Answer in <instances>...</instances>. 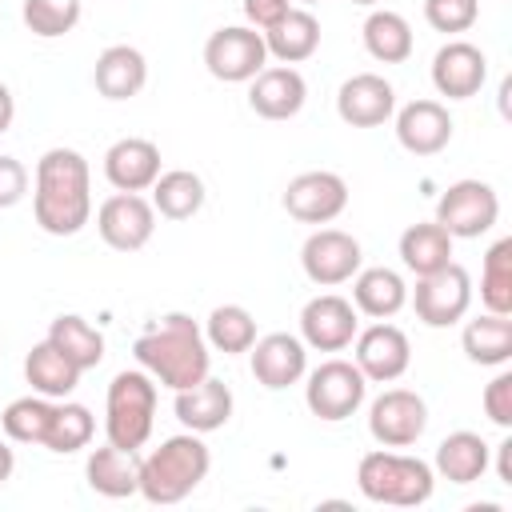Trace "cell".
<instances>
[{"label": "cell", "mask_w": 512, "mask_h": 512, "mask_svg": "<svg viewBox=\"0 0 512 512\" xmlns=\"http://www.w3.org/2000/svg\"><path fill=\"white\" fill-rule=\"evenodd\" d=\"M32 216L48 236H76L92 220V172L76 148H48L36 160Z\"/></svg>", "instance_id": "obj_1"}, {"label": "cell", "mask_w": 512, "mask_h": 512, "mask_svg": "<svg viewBox=\"0 0 512 512\" xmlns=\"http://www.w3.org/2000/svg\"><path fill=\"white\" fill-rule=\"evenodd\" d=\"M132 356L156 384H164L172 392L200 384L212 368V348L204 340V328L184 312H168V316L152 320L136 336Z\"/></svg>", "instance_id": "obj_2"}, {"label": "cell", "mask_w": 512, "mask_h": 512, "mask_svg": "<svg viewBox=\"0 0 512 512\" xmlns=\"http://www.w3.org/2000/svg\"><path fill=\"white\" fill-rule=\"evenodd\" d=\"M212 468V452L200 432L168 436L160 448L140 456V496L148 504H180L192 496Z\"/></svg>", "instance_id": "obj_3"}, {"label": "cell", "mask_w": 512, "mask_h": 512, "mask_svg": "<svg viewBox=\"0 0 512 512\" xmlns=\"http://www.w3.org/2000/svg\"><path fill=\"white\" fill-rule=\"evenodd\" d=\"M356 488L364 492V500L372 504H392V508H420L432 500L436 488V472L428 460L408 456V452H392V448H376L364 452L356 464Z\"/></svg>", "instance_id": "obj_4"}, {"label": "cell", "mask_w": 512, "mask_h": 512, "mask_svg": "<svg viewBox=\"0 0 512 512\" xmlns=\"http://www.w3.org/2000/svg\"><path fill=\"white\" fill-rule=\"evenodd\" d=\"M156 380L144 368H124L112 376L104 396V440L128 452H140L156 424Z\"/></svg>", "instance_id": "obj_5"}, {"label": "cell", "mask_w": 512, "mask_h": 512, "mask_svg": "<svg viewBox=\"0 0 512 512\" xmlns=\"http://www.w3.org/2000/svg\"><path fill=\"white\" fill-rule=\"evenodd\" d=\"M308 384H304V404L316 420H328V424H340L348 416H356V408L364 404L368 396V380L364 372L356 368V360H324L320 368L304 372Z\"/></svg>", "instance_id": "obj_6"}, {"label": "cell", "mask_w": 512, "mask_h": 512, "mask_svg": "<svg viewBox=\"0 0 512 512\" xmlns=\"http://www.w3.org/2000/svg\"><path fill=\"white\" fill-rule=\"evenodd\" d=\"M408 300H412L420 324H428V328H452L472 308V276H468L464 264L448 260L444 268H436L428 276H416V288L408 292Z\"/></svg>", "instance_id": "obj_7"}, {"label": "cell", "mask_w": 512, "mask_h": 512, "mask_svg": "<svg viewBox=\"0 0 512 512\" xmlns=\"http://www.w3.org/2000/svg\"><path fill=\"white\" fill-rule=\"evenodd\" d=\"M500 220V196L488 180H456L436 200V224L452 240H476Z\"/></svg>", "instance_id": "obj_8"}, {"label": "cell", "mask_w": 512, "mask_h": 512, "mask_svg": "<svg viewBox=\"0 0 512 512\" xmlns=\"http://www.w3.org/2000/svg\"><path fill=\"white\" fill-rule=\"evenodd\" d=\"M268 64L264 32L248 24H224L204 44V68L224 84H248Z\"/></svg>", "instance_id": "obj_9"}, {"label": "cell", "mask_w": 512, "mask_h": 512, "mask_svg": "<svg viewBox=\"0 0 512 512\" xmlns=\"http://www.w3.org/2000/svg\"><path fill=\"white\" fill-rule=\"evenodd\" d=\"M428 428V404L412 388H384L368 404V432L380 448H412Z\"/></svg>", "instance_id": "obj_10"}, {"label": "cell", "mask_w": 512, "mask_h": 512, "mask_svg": "<svg viewBox=\"0 0 512 512\" xmlns=\"http://www.w3.org/2000/svg\"><path fill=\"white\" fill-rule=\"evenodd\" d=\"M360 264H364L360 240L352 232H344V228H316L300 248V268L320 288L348 284L360 272Z\"/></svg>", "instance_id": "obj_11"}, {"label": "cell", "mask_w": 512, "mask_h": 512, "mask_svg": "<svg viewBox=\"0 0 512 512\" xmlns=\"http://www.w3.org/2000/svg\"><path fill=\"white\" fill-rule=\"evenodd\" d=\"M96 232L112 252H140L156 232V208L140 192H112L96 208Z\"/></svg>", "instance_id": "obj_12"}, {"label": "cell", "mask_w": 512, "mask_h": 512, "mask_svg": "<svg viewBox=\"0 0 512 512\" xmlns=\"http://www.w3.org/2000/svg\"><path fill=\"white\" fill-rule=\"evenodd\" d=\"M348 208V184L340 172L312 168L288 180L284 188V212L300 224H332Z\"/></svg>", "instance_id": "obj_13"}, {"label": "cell", "mask_w": 512, "mask_h": 512, "mask_svg": "<svg viewBox=\"0 0 512 512\" xmlns=\"http://www.w3.org/2000/svg\"><path fill=\"white\" fill-rule=\"evenodd\" d=\"M360 332V312L336 292H320L300 308V340L316 352H344Z\"/></svg>", "instance_id": "obj_14"}, {"label": "cell", "mask_w": 512, "mask_h": 512, "mask_svg": "<svg viewBox=\"0 0 512 512\" xmlns=\"http://www.w3.org/2000/svg\"><path fill=\"white\" fill-rule=\"evenodd\" d=\"M408 364H412V344L404 328L376 320L364 332H356V368L364 372L368 384H392L408 372Z\"/></svg>", "instance_id": "obj_15"}, {"label": "cell", "mask_w": 512, "mask_h": 512, "mask_svg": "<svg viewBox=\"0 0 512 512\" xmlns=\"http://www.w3.org/2000/svg\"><path fill=\"white\" fill-rule=\"evenodd\" d=\"M252 356V376L260 388L268 392H280V388H292L304 380L308 372V344L292 332H268V336H256V344L248 348Z\"/></svg>", "instance_id": "obj_16"}, {"label": "cell", "mask_w": 512, "mask_h": 512, "mask_svg": "<svg viewBox=\"0 0 512 512\" xmlns=\"http://www.w3.org/2000/svg\"><path fill=\"white\" fill-rule=\"evenodd\" d=\"M396 112V88L380 72H356L336 92V116L348 128H380Z\"/></svg>", "instance_id": "obj_17"}, {"label": "cell", "mask_w": 512, "mask_h": 512, "mask_svg": "<svg viewBox=\"0 0 512 512\" xmlns=\"http://www.w3.org/2000/svg\"><path fill=\"white\" fill-rule=\"evenodd\" d=\"M488 80V56L468 40H448L432 56V88L448 100H468Z\"/></svg>", "instance_id": "obj_18"}, {"label": "cell", "mask_w": 512, "mask_h": 512, "mask_svg": "<svg viewBox=\"0 0 512 512\" xmlns=\"http://www.w3.org/2000/svg\"><path fill=\"white\" fill-rule=\"evenodd\" d=\"M308 100V84L292 64H264L248 80V108L264 120H292Z\"/></svg>", "instance_id": "obj_19"}, {"label": "cell", "mask_w": 512, "mask_h": 512, "mask_svg": "<svg viewBox=\"0 0 512 512\" xmlns=\"http://www.w3.org/2000/svg\"><path fill=\"white\" fill-rule=\"evenodd\" d=\"M396 116V140L412 156H436L452 140V116L440 100H408Z\"/></svg>", "instance_id": "obj_20"}, {"label": "cell", "mask_w": 512, "mask_h": 512, "mask_svg": "<svg viewBox=\"0 0 512 512\" xmlns=\"http://www.w3.org/2000/svg\"><path fill=\"white\" fill-rule=\"evenodd\" d=\"M104 176L116 192H148L160 176V148L144 136H124L104 152Z\"/></svg>", "instance_id": "obj_21"}, {"label": "cell", "mask_w": 512, "mask_h": 512, "mask_svg": "<svg viewBox=\"0 0 512 512\" xmlns=\"http://www.w3.org/2000/svg\"><path fill=\"white\" fill-rule=\"evenodd\" d=\"M232 388L224 384V380H216V376H204L200 384H192V388H180L176 392V400H172V412H176V420L188 428V432H216V428H224L228 420H232Z\"/></svg>", "instance_id": "obj_22"}, {"label": "cell", "mask_w": 512, "mask_h": 512, "mask_svg": "<svg viewBox=\"0 0 512 512\" xmlns=\"http://www.w3.org/2000/svg\"><path fill=\"white\" fill-rule=\"evenodd\" d=\"M92 84L104 100H132L144 92L148 84V60L140 48L132 44H108L100 56H96V68H92Z\"/></svg>", "instance_id": "obj_23"}, {"label": "cell", "mask_w": 512, "mask_h": 512, "mask_svg": "<svg viewBox=\"0 0 512 512\" xmlns=\"http://www.w3.org/2000/svg\"><path fill=\"white\" fill-rule=\"evenodd\" d=\"M492 464V448L480 432H448L440 444H436V460H432V472L448 484H476Z\"/></svg>", "instance_id": "obj_24"}, {"label": "cell", "mask_w": 512, "mask_h": 512, "mask_svg": "<svg viewBox=\"0 0 512 512\" xmlns=\"http://www.w3.org/2000/svg\"><path fill=\"white\" fill-rule=\"evenodd\" d=\"M84 476L96 496H108V500L140 496V456L128 448H116V444L92 448L84 460Z\"/></svg>", "instance_id": "obj_25"}, {"label": "cell", "mask_w": 512, "mask_h": 512, "mask_svg": "<svg viewBox=\"0 0 512 512\" xmlns=\"http://www.w3.org/2000/svg\"><path fill=\"white\" fill-rule=\"evenodd\" d=\"M408 304V284L396 268H360L352 276V308L372 316V320H392Z\"/></svg>", "instance_id": "obj_26"}, {"label": "cell", "mask_w": 512, "mask_h": 512, "mask_svg": "<svg viewBox=\"0 0 512 512\" xmlns=\"http://www.w3.org/2000/svg\"><path fill=\"white\" fill-rule=\"evenodd\" d=\"M80 376H84V372H80L56 344H48V340L32 344V352L24 356V380L32 384V392H40V396H48V400H68V396L76 392Z\"/></svg>", "instance_id": "obj_27"}, {"label": "cell", "mask_w": 512, "mask_h": 512, "mask_svg": "<svg viewBox=\"0 0 512 512\" xmlns=\"http://www.w3.org/2000/svg\"><path fill=\"white\" fill-rule=\"evenodd\" d=\"M264 48L280 64H304L320 48V20L308 8H288V16L264 32Z\"/></svg>", "instance_id": "obj_28"}, {"label": "cell", "mask_w": 512, "mask_h": 512, "mask_svg": "<svg viewBox=\"0 0 512 512\" xmlns=\"http://www.w3.org/2000/svg\"><path fill=\"white\" fill-rule=\"evenodd\" d=\"M460 348L480 368H504L512 360V320L500 312H484L468 320L460 332Z\"/></svg>", "instance_id": "obj_29"}, {"label": "cell", "mask_w": 512, "mask_h": 512, "mask_svg": "<svg viewBox=\"0 0 512 512\" xmlns=\"http://www.w3.org/2000/svg\"><path fill=\"white\" fill-rule=\"evenodd\" d=\"M360 36H364L368 56L380 60V64H404L412 56V48H416L412 24L392 8H372L364 28H360Z\"/></svg>", "instance_id": "obj_30"}, {"label": "cell", "mask_w": 512, "mask_h": 512, "mask_svg": "<svg viewBox=\"0 0 512 512\" xmlns=\"http://www.w3.org/2000/svg\"><path fill=\"white\" fill-rule=\"evenodd\" d=\"M148 192H152L156 216H164V220H192L204 208V196H208L204 192V180L196 172H188V168L160 172Z\"/></svg>", "instance_id": "obj_31"}, {"label": "cell", "mask_w": 512, "mask_h": 512, "mask_svg": "<svg viewBox=\"0 0 512 512\" xmlns=\"http://www.w3.org/2000/svg\"><path fill=\"white\" fill-rule=\"evenodd\" d=\"M400 260L412 276H428L436 268H444L452 260V236L436 224V220H420L408 224L400 232Z\"/></svg>", "instance_id": "obj_32"}, {"label": "cell", "mask_w": 512, "mask_h": 512, "mask_svg": "<svg viewBox=\"0 0 512 512\" xmlns=\"http://www.w3.org/2000/svg\"><path fill=\"white\" fill-rule=\"evenodd\" d=\"M44 340L56 344L80 372H88V368H96V364L104 360V332H100L96 324H88L84 316H76V312L56 316V320L48 324V336H44Z\"/></svg>", "instance_id": "obj_33"}, {"label": "cell", "mask_w": 512, "mask_h": 512, "mask_svg": "<svg viewBox=\"0 0 512 512\" xmlns=\"http://www.w3.org/2000/svg\"><path fill=\"white\" fill-rule=\"evenodd\" d=\"M204 340H208L212 352L240 356L256 344V316L244 304H220L204 320Z\"/></svg>", "instance_id": "obj_34"}, {"label": "cell", "mask_w": 512, "mask_h": 512, "mask_svg": "<svg viewBox=\"0 0 512 512\" xmlns=\"http://www.w3.org/2000/svg\"><path fill=\"white\" fill-rule=\"evenodd\" d=\"M480 304L484 312L512 316V236H500L480 264Z\"/></svg>", "instance_id": "obj_35"}, {"label": "cell", "mask_w": 512, "mask_h": 512, "mask_svg": "<svg viewBox=\"0 0 512 512\" xmlns=\"http://www.w3.org/2000/svg\"><path fill=\"white\" fill-rule=\"evenodd\" d=\"M52 412H56V400L40 396V392H28L20 400H12L4 412H0V428L8 440L16 444H44L48 436V424H52Z\"/></svg>", "instance_id": "obj_36"}, {"label": "cell", "mask_w": 512, "mask_h": 512, "mask_svg": "<svg viewBox=\"0 0 512 512\" xmlns=\"http://www.w3.org/2000/svg\"><path fill=\"white\" fill-rule=\"evenodd\" d=\"M92 436H96V416L84 404L56 400V412H52V424H48V436H44L40 448H48L56 456H68V452L88 448Z\"/></svg>", "instance_id": "obj_37"}, {"label": "cell", "mask_w": 512, "mask_h": 512, "mask_svg": "<svg viewBox=\"0 0 512 512\" xmlns=\"http://www.w3.org/2000/svg\"><path fill=\"white\" fill-rule=\"evenodd\" d=\"M80 0H24L20 20L40 40H60L80 24Z\"/></svg>", "instance_id": "obj_38"}, {"label": "cell", "mask_w": 512, "mask_h": 512, "mask_svg": "<svg viewBox=\"0 0 512 512\" xmlns=\"http://www.w3.org/2000/svg\"><path fill=\"white\" fill-rule=\"evenodd\" d=\"M424 20L432 32L460 36L480 20V0H424Z\"/></svg>", "instance_id": "obj_39"}, {"label": "cell", "mask_w": 512, "mask_h": 512, "mask_svg": "<svg viewBox=\"0 0 512 512\" xmlns=\"http://www.w3.org/2000/svg\"><path fill=\"white\" fill-rule=\"evenodd\" d=\"M480 404H484V416L496 424V428H512V372L504 368V372H496L488 384H484V396H480Z\"/></svg>", "instance_id": "obj_40"}, {"label": "cell", "mask_w": 512, "mask_h": 512, "mask_svg": "<svg viewBox=\"0 0 512 512\" xmlns=\"http://www.w3.org/2000/svg\"><path fill=\"white\" fill-rule=\"evenodd\" d=\"M28 196V168L16 156H0V208H16Z\"/></svg>", "instance_id": "obj_41"}, {"label": "cell", "mask_w": 512, "mask_h": 512, "mask_svg": "<svg viewBox=\"0 0 512 512\" xmlns=\"http://www.w3.org/2000/svg\"><path fill=\"white\" fill-rule=\"evenodd\" d=\"M240 8H244V20H248V28H256V32H268L276 20H284V16H288L292 0H244Z\"/></svg>", "instance_id": "obj_42"}, {"label": "cell", "mask_w": 512, "mask_h": 512, "mask_svg": "<svg viewBox=\"0 0 512 512\" xmlns=\"http://www.w3.org/2000/svg\"><path fill=\"white\" fill-rule=\"evenodd\" d=\"M496 476H500V484H512V436H504L496 444Z\"/></svg>", "instance_id": "obj_43"}, {"label": "cell", "mask_w": 512, "mask_h": 512, "mask_svg": "<svg viewBox=\"0 0 512 512\" xmlns=\"http://www.w3.org/2000/svg\"><path fill=\"white\" fill-rule=\"evenodd\" d=\"M12 120H16V100H12V92H8V84L0 80V136L12 128Z\"/></svg>", "instance_id": "obj_44"}, {"label": "cell", "mask_w": 512, "mask_h": 512, "mask_svg": "<svg viewBox=\"0 0 512 512\" xmlns=\"http://www.w3.org/2000/svg\"><path fill=\"white\" fill-rule=\"evenodd\" d=\"M12 468H16V456H12V448L0 440V484L12 476Z\"/></svg>", "instance_id": "obj_45"}, {"label": "cell", "mask_w": 512, "mask_h": 512, "mask_svg": "<svg viewBox=\"0 0 512 512\" xmlns=\"http://www.w3.org/2000/svg\"><path fill=\"white\" fill-rule=\"evenodd\" d=\"M352 4H364V8H376V4H384V0H352Z\"/></svg>", "instance_id": "obj_46"}, {"label": "cell", "mask_w": 512, "mask_h": 512, "mask_svg": "<svg viewBox=\"0 0 512 512\" xmlns=\"http://www.w3.org/2000/svg\"><path fill=\"white\" fill-rule=\"evenodd\" d=\"M300 4H320V0H300Z\"/></svg>", "instance_id": "obj_47"}]
</instances>
